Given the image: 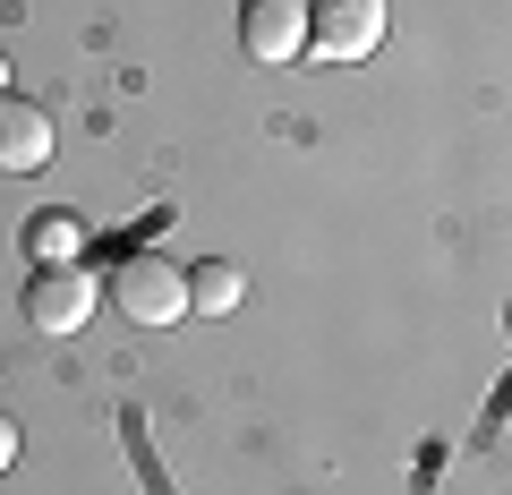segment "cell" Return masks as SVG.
Instances as JSON below:
<instances>
[{
  "label": "cell",
  "instance_id": "cell-5",
  "mask_svg": "<svg viewBox=\"0 0 512 495\" xmlns=\"http://www.w3.org/2000/svg\"><path fill=\"white\" fill-rule=\"evenodd\" d=\"M52 163V111L26 94H0V171H43Z\"/></svg>",
  "mask_w": 512,
  "mask_h": 495
},
{
  "label": "cell",
  "instance_id": "cell-3",
  "mask_svg": "<svg viewBox=\"0 0 512 495\" xmlns=\"http://www.w3.org/2000/svg\"><path fill=\"white\" fill-rule=\"evenodd\" d=\"M94 274L86 265H35V282H26V316H35L43 333H77L94 316Z\"/></svg>",
  "mask_w": 512,
  "mask_h": 495
},
{
  "label": "cell",
  "instance_id": "cell-1",
  "mask_svg": "<svg viewBox=\"0 0 512 495\" xmlns=\"http://www.w3.org/2000/svg\"><path fill=\"white\" fill-rule=\"evenodd\" d=\"M111 308L128 316V325H180L188 316V274L163 257V248H128L120 265H111Z\"/></svg>",
  "mask_w": 512,
  "mask_h": 495
},
{
  "label": "cell",
  "instance_id": "cell-7",
  "mask_svg": "<svg viewBox=\"0 0 512 495\" xmlns=\"http://www.w3.org/2000/svg\"><path fill=\"white\" fill-rule=\"evenodd\" d=\"M26 248H35V265H77V248H86V231H77L69 214H35V231H26Z\"/></svg>",
  "mask_w": 512,
  "mask_h": 495
},
{
  "label": "cell",
  "instance_id": "cell-8",
  "mask_svg": "<svg viewBox=\"0 0 512 495\" xmlns=\"http://www.w3.org/2000/svg\"><path fill=\"white\" fill-rule=\"evenodd\" d=\"M9 461H18V419L0 410V470H9Z\"/></svg>",
  "mask_w": 512,
  "mask_h": 495
},
{
  "label": "cell",
  "instance_id": "cell-4",
  "mask_svg": "<svg viewBox=\"0 0 512 495\" xmlns=\"http://www.w3.org/2000/svg\"><path fill=\"white\" fill-rule=\"evenodd\" d=\"M239 43H248L265 69H282V60L308 52V9H299V0H248V9H239Z\"/></svg>",
  "mask_w": 512,
  "mask_h": 495
},
{
  "label": "cell",
  "instance_id": "cell-6",
  "mask_svg": "<svg viewBox=\"0 0 512 495\" xmlns=\"http://www.w3.org/2000/svg\"><path fill=\"white\" fill-rule=\"evenodd\" d=\"M239 291H248V282H239V265H197V274H188V316H222V308H239Z\"/></svg>",
  "mask_w": 512,
  "mask_h": 495
},
{
  "label": "cell",
  "instance_id": "cell-9",
  "mask_svg": "<svg viewBox=\"0 0 512 495\" xmlns=\"http://www.w3.org/2000/svg\"><path fill=\"white\" fill-rule=\"evenodd\" d=\"M0 94H9V60H0Z\"/></svg>",
  "mask_w": 512,
  "mask_h": 495
},
{
  "label": "cell",
  "instance_id": "cell-2",
  "mask_svg": "<svg viewBox=\"0 0 512 495\" xmlns=\"http://www.w3.org/2000/svg\"><path fill=\"white\" fill-rule=\"evenodd\" d=\"M384 43V0H316L308 9V52L316 60H367Z\"/></svg>",
  "mask_w": 512,
  "mask_h": 495
}]
</instances>
